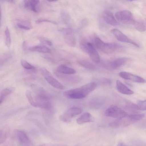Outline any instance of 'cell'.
<instances>
[{
  "mask_svg": "<svg viewBox=\"0 0 146 146\" xmlns=\"http://www.w3.org/2000/svg\"><path fill=\"white\" fill-rule=\"evenodd\" d=\"M57 72L63 74H73L76 72L75 70L63 64L60 65L57 68Z\"/></svg>",
  "mask_w": 146,
  "mask_h": 146,
  "instance_id": "cell-17",
  "label": "cell"
},
{
  "mask_svg": "<svg viewBox=\"0 0 146 146\" xmlns=\"http://www.w3.org/2000/svg\"><path fill=\"white\" fill-rule=\"evenodd\" d=\"M103 17L104 21L111 25L115 26L118 24V22L115 18L113 13L109 10H105L104 11Z\"/></svg>",
  "mask_w": 146,
  "mask_h": 146,
  "instance_id": "cell-13",
  "label": "cell"
},
{
  "mask_svg": "<svg viewBox=\"0 0 146 146\" xmlns=\"http://www.w3.org/2000/svg\"><path fill=\"white\" fill-rule=\"evenodd\" d=\"M49 2H54L56 1H57L58 0H47Z\"/></svg>",
  "mask_w": 146,
  "mask_h": 146,
  "instance_id": "cell-38",
  "label": "cell"
},
{
  "mask_svg": "<svg viewBox=\"0 0 146 146\" xmlns=\"http://www.w3.org/2000/svg\"><path fill=\"white\" fill-rule=\"evenodd\" d=\"M12 92V91L8 88H5L2 90L1 94L5 97L11 94Z\"/></svg>",
  "mask_w": 146,
  "mask_h": 146,
  "instance_id": "cell-33",
  "label": "cell"
},
{
  "mask_svg": "<svg viewBox=\"0 0 146 146\" xmlns=\"http://www.w3.org/2000/svg\"><path fill=\"white\" fill-rule=\"evenodd\" d=\"M135 28L140 32H144L146 30V26L145 23L143 21H134L133 23Z\"/></svg>",
  "mask_w": 146,
  "mask_h": 146,
  "instance_id": "cell-24",
  "label": "cell"
},
{
  "mask_svg": "<svg viewBox=\"0 0 146 146\" xmlns=\"http://www.w3.org/2000/svg\"><path fill=\"white\" fill-rule=\"evenodd\" d=\"M17 25L19 28L26 30H29L31 29L29 27L23 26L19 23H18Z\"/></svg>",
  "mask_w": 146,
  "mask_h": 146,
  "instance_id": "cell-35",
  "label": "cell"
},
{
  "mask_svg": "<svg viewBox=\"0 0 146 146\" xmlns=\"http://www.w3.org/2000/svg\"><path fill=\"white\" fill-rule=\"evenodd\" d=\"M12 56L10 53H7L0 55V66L8 61Z\"/></svg>",
  "mask_w": 146,
  "mask_h": 146,
  "instance_id": "cell-26",
  "label": "cell"
},
{
  "mask_svg": "<svg viewBox=\"0 0 146 146\" xmlns=\"http://www.w3.org/2000/svg\"><path fill=\"white\" fill-rule=\"evenodd\" d=\"M128 59L126 58H118L114 60H104L102 62L101 65L109 70L115 69L125 63Z\"/></svg>",
  "mask_w": 146,
  "mask_h": 146,
  "instance_id": "cell-3",
  "label": "cell"
},
{
  "mask_svg": "<svg viewBox=\"0 0 146 146\" xmlns=\"http://www.w3.org/2000/svg\"><path fill=\"white\" fill-rule=\"evenodd\" d=\"M106 116L121 119L128 115L123 110L117 106L112 105L108 108L105 111Z\"/></svg>",
  "mask_w": 146,
  "mask_h": 146,
  "instance_id": "cell-5",
  "label": "cell"
},
{
  "mask_svg": "<svg viewBox=\"0 0 146 146\" xmlns=\"http://www.w3.org/2000/svg\"><path fill=\"white\" fill-rule=\"evenodd\" d=\"M29 2L31 10L35 12H40L41 8L39 5V0H28Z\"/></svg>",
  "mask_w": 146,
  "mask_h": 146,
  "instance_id": "cell-22",
  "label": "cell"
},
{
  "mask_svg": "<svg viewBox=\"0 0 146 146\" xmlns=\"http://www.w3.org/2000/svg\"><path fill=\"white\" fill-rule=\"evenodd\" d=\"M58 31L64 36L73 35V31L70 28H63L59 29Z\"/></svg>",
  "mask_w": 146,
  "mask_h": 146,
  "instance_id": "cell-29",
  "label": "cell"
},
{
  "mask_svg": "<svg viewBox=\"0 0 146 146\" xmlns=\"http://www.w3.org/2000/svg\"><path fill=\"white\" fill-rule=\"evenodd\" d=\"M1 18H2V10H1V6L0 4V25L1 24Z\"/></svg>",
  "mask_w": 146,
  "mask_h": 146,
  "instance_id": "cell-37",
  "label": "cell"
},
{
  "mask_svg": "<svg viewBox=\"0 0 146 146\" xmlns=\"http://www.w3.org/2000/svg\"><path fill=\"white\" fill-rule=\"evenodd\" d=\"M127 0L129 1H133L137 0Z\"/></svg>",
  "mask_w": 146,
  "mask_h": 146,
  "instance_id": "cell-41",
  "label": "cell"
},
{
  "mask_svg": "<svg viewBox=\"0 0 146 146\" xmlns=\"http://www.w3.org/2000/svg\"><path fill=\"white\" fill-rule=\"evenodd\" d=\"M26 96L30 104L33 106L37 107L38 106L34 100L30 91L27 90L26 92Z\"/></svg>",
  "mask_w": 146,
  "mask_h": 146,
  "instance_id": "cell-25",
  "label": "cell"
},
{
  "mask_svg": "<svg viewBox=\"0 0 146 146\" xmlns=\"http://www.w3.org/2000/svg\"><path fill=\"white\" fill-rule=\"evenodd\" d=\"M88 52L92 60L95 62L99 63L100 62V58L98 52L93 44L90 42H87Z\"/></svg>",
  "mask_w": 146,
  "mask_h": 146,
  "instance_id": "cell-14",
  "label": "cell"
},
{
  "mask_svg": "<svg viewBox=\"0 0 146 146\" xmlns=\"http://www.w3.org/2000/svg\"><path fill=\"white\" fill-rule=\"evenodd\" d=\"M145 113L133 114L128 115L125 117L126 119L127 123L136 122L142 119L145 116Z\"/></svg>",
  "mask_w": 146,
  "mask_h": 146,
  "instance_id": "cell-18",
  "label": "cell"
},
{
  "mask_svg": "<svg viewBox=\"0 0 146 146\" xmlns=\"http://www.w3.org/2000/svg\"><path fill=\"white\" fill-rule=\"evenodd\" d=\"M5 97V96L4 95L0 94V104L3 102V101L4 98Z\"/></svg>",
  "mask_w": 146,
  "mask_h": 146,
  "instance_id": "cell-36",
  "label": "cell"
},
{
  "mask_svg": "<svg viewBox=\"0 0 146 146\" xmlns=\"http://www.w3.org/2000/svg\"><path fill=\"white\" fill-rule=\"evenodd\" d=\"M118 145H119V146H124V145H124V144L123 143H119V144H118Z\"/></svg>",
  "mask_w": 146,
  "mask_h": 146,
  "instance_id": "cell-39",
  "label": "cell"
},
{
  "mask_svg": "<svg viewBox=\"0 0 146 146\" xmlns=\"http://www.w3.org/2000/svg\"><path fill=\"white\" fill-rule=\"evenodd\" d=\"M15 136L19 143L22 145L30 146L32 142L27 134L24 131L16 129L15 131Z\"/></svg>",
  "mask_w": 146,
  "mask_h": 146,
  "instance_id": "cell-8",
  "label": "cell"
},
{
  "mask_svg": "<svg viewBox=\"0 0 146 146\" xmlns=\"http://www.w3.org/2000/svg\"><path fill=\"white\" fill-rule=\"evenodd\" d=\"M119 74L123 78L135 82L144 83L145 82V80L142 77L128 72H121Z\"/></svg>",
  "mask_w": 146,
  "mask_h": 146,
  "instance_id": "cell-11",
  "label": "cell"
},
{
  "mask_svg": "<svg viewBox=\"0 0 146 146\" xmlns=\"http://www.w3.org/2000/svg\"><path fill=\"white\" fill-rule=\"evenodd\" d=\"M29 50L31 51L38 52L44 53H49L51 52L50 49L43 46H35L31 47Z\"/></svg>",
  "mask_w": 146,
  "mask_h": 146,
  "instance_id": "cell-20",
  "label": "cell"
},
{
  "mask_svg": "<svg viewBox=\"0 0 146 146\" xmlns=\"http://www.w3.org/2000/svg\"><path fill=\"white\" fill-rule=\"evenodd\" d=\"M96 84L91 82L78 88L64 92V96L66 98L72 99H81L86 97L96 88Z\"/></svg>",
  "mask_w": 146,
  "mask_h": 146,
  "instance_id": "cell-1",
  "label": "cell"
},
{
  "mask_svg": "<svg viewBox=\"0 0 146 146\" xmlns=\"http://www.w3.org/2000/svg\"><path fill=\"white\" fill-rule=\"evenodd\" d=\"M55 74L59 79L66 82L70 84H75L78 83L80 80L78 77L71 74H65L55 72Z\"/></svg>",
  "mask_w": 146,
  "mask_h": 146,
  "instance_id": "cell-12",
  "label": "cell"
},
{
  "mask_svg": "<svg viewBox=\"0 0 146 146\" xmlns=\"http://www.w3.org/2000/svg\"><path fill=\"white\" fill-rule=\"evenodd\" d=\"M5 42L6 46L9 48L11 44V38L10 33L7 27L5 30Z\"/></svg>",
  "mask_w": 146,
  "mask_h": 146,
  "instance_id": "cell-28",
  "label": "cell"
},
{
  "mask_svg": "<svg viewBox=\"0 0 146 146\" xmlns=\"http://www.w3.org/2000/svg\"><path fill=\"white\" fill-rule=\"evenodd\" d=\"M35 100L38 107H39L49 111H51L52 107L50 99L35 96Z\"/></svg>",
  "mask_w": 146,
  "mask_h": 146,
  "instance_id": "cell-10",
  "label": "cell"
},
{
  "mask_svg": "<svg viewBox=\"0 0 146 146\" xmlns=\"http://www.w3.org/2000/svg\"><path fill=\"white\" fill-rule=\"evenodd\" d=\"M78 62L80 65L88 69L94 70L96 68L93 63L87 60H80L78 61Z\"/></svg>",
  "mask_w": 146,
  "mask_h": 146,
  "instance_id": "cell-23",
  "label": "cell"
},
{
  "mask_svg": "<svg viewBox=\"0 0 146 146\" xmlns=\"http://www.w3.org/2000/svg\"><path fill=\"white\" fill-rule=\"evenodd\" d=\"M24 6L25 7L28 9L31 10L30 4L28 0H23Z\"/></svg>",
  "mask_w": 146,
  "mask_h": 146,
  "instance_id": "cell-34",
  "label": "cell"
},
{
  "mask_svg": "<svg viewBox=\"0 0 146 146\" xmlns=\"http://www.w3.org/2000/svg\"><path fill=\"white\" fill-rule=\"evenodd\" d=\"M39 40L41 42L47 44L49 46H51L52 44L51 41L47 38L42 36H40L38 38Z\"/></svg>",
  "mask_w": 146,
  "mask_h": 146,
  "instance_id": "cell-31",
  "label": "cell"
},
{
  "mask_svg": "<svg viewBox=\"0 0 146 146\" xmlns=\"http://www.w3.org/2000/svg\"><path fill=\"white\" fill-rule=\"evenodd\" d=\"M82 111V110L80 108H72L61 115L60 117V119L64 122H68L71 121L73 117L80 114Z\"/></svg>",
  "mask_w": 146,
  "mask_h": 146,
  "instance_id": "cell-7",
  "label": "cell"
},
{
  "mask_svg": "<svg viewBox=\"0 0 146 146\" xmlns=\"http://www.w3.org/2000/svg\"><path fill=\"white\" fill-rule=\"evenodd\" d=\"M116 86L118 91L121 94L126 95H131L133 93V91L119 80H117L116 81Z\"/></svg>",
  "mask_w": 146,
  "mask_h": 146,
  "instance_id": "cell-15",
  "label": "cell"
},
{
  "mask_svg": "<svg viewBox=\"0 0 146 146\" xmlns=\"http://www.w3.org/2000/svg\"><path fill=\"white\" fill-rule=\"evenodd\" d=\"M94 42L97 49L107 54L112 53L121 47L120 45L116 43H105L97 37L95 38Z\"/></svg>",
  "mask_w": 146,
  "mask_h": 146,
  "instance_id": "cell-2",
  "label": "cell"
},
{
  "mask_svg": "<svg viewBox=\"0 0 146 146\" xmlns=\"http://www.w3.org/2000/svg\"><path fill=\"white\" fill-rule=\"evenodd\" d=\"M43 22H47L55 25L57 24V23L54 21H51L44 18L39 19L36 20V22L37 23H39Z\"/></svg>",
  "mask_w": 146,
  "mask_h": 146,
  "instance_id": "cell-32",
  "label": "cell"
},
{
  "mask_svg": "<svg viewBox=\"0 0 146 146\" xmlns=\"http://www.w3.org/2000/svg\"><path fill=\"white\" fill-rule=\"evenodd\" d=\"M9 130L7 127H0V144L6 141L9 135Z\"/></svg>",
  "mask_w": 146,
  "mask_h": 146,
  "instance_id": "cell-19",
  "label": "cell"
},
{
  "mask_svg": "<svg viewBox=\"0 0 146 146\" xmlns=\"http://www.w3.org/2000/svg\"><path fill=\"white\" fill-rule=\"evenodd\" d=\"M7 1L10 2V3H12L13 2V0H6Z\"/></svg>",
  "mask_w": 146,
  "mask_h": 146,
  "instance_id": "cell-40",
  "label": "cell"
},
{
  "mask_svg": "<svg viewBox=\"0 0 146 146\" xmlns=\"http://www.w3.org/2000/svg\"><path fill=\"white\" fill-rule=\"evenodd\" d=\"M115 18L119 22L125 24H133L134 21L132 13L126 10L117 11L115 15Z\"/></svg>",
  "mask_w": 146,
  "mask_h": 146,
  "instance_id": "cell-6",
  "label": "cell"
},
{
  "mask_svg": "<svg viewBox=\"0 0 146 146\" xmlns=\"http://www.w3.org/2000/svg\"><path fill=\"white\" fill-rule=\"evenodd\" d=\"M40 71L45 79L53 87L62 90L64 88V86L54 78L47 69L44 68H42Z\"/></svg>",
  "mask_w": 146,
  "mask_h": 146,
  "instance_id": "cell-4",
  "label": "cell"
},
{
  "mask_svg": "<svg viewBox=\"0 0 146 146\" xmlns=\"http://www.w3.org/2000/svg\"><path fill=\"white\" fill-rule=\"evenodd\" d=\"M21 65L25 69L33 71H35V67L25 60H21Z\"/></svg>",
  "mask_w": 146,
  "mask_h": 146,
  "instance_id": "cell-27",
  "label": "cell"
},
{
  "mask_svg": "<svg viewBox=\"0 0 146 146\" xmlns=\"http://www.w3.org/2000/svg\"><path fill=\"white\" fill-rule=\"evenodd\" d=\"M64 40L65 42L68 46L74 47L76 44V41L73 35L64 36Z\"/></svg>",
  "mask_w": 146,
  "mask_h": 146,
  "instance_id": "cell-21",
  "label": "cell"
},
{
  "mask_svg": "<svg viewBox=\"0 0 146 146\" xmlns=\"http://www.w3.org/2000/svg\"><path fill=\"white\" fill-rule=\"evenodd\" d=\"M137 106L138 110H145L146 109V100H140L137 102Z\"/></svg>",
  "mask_w": 146,
  "mask_h": 146,
  "instance_id": "cell-30",
  "label": "cell"
},
{
  "mask_svg": "<svg viewBox=\"0 0 146 146\" xmlns=\"http://www.w3.org/2000/svg\"><path fill=\"white\" fill-rule=\"evenodd\" d=\"M111 32L119 41L129 43L138 47L139 46L135 42L129 38L119 30L114 29L111 30Z\"/></svg>",
  "mask_w": 146,
  "mask_h": 146,
  "instance_id": "cell-9",
  "label": "cell"
},
{
  "mask_svg": "<svg viewBox=\"0 0 146 146\" xmlns=\"http://www.w3.org/2000/svg\"><path fill=\"white\" fill-rule=\"evenodd\" d=\"M78 124L81 125L83 123L93 121L92 117L89 112H86L82 114L76 120Z\"/></svg>",
  "mask_w": 146,
  "mask_h": 146,
  "instance_id": "cell-16",
  "label": "cell"
}]
</instances>
